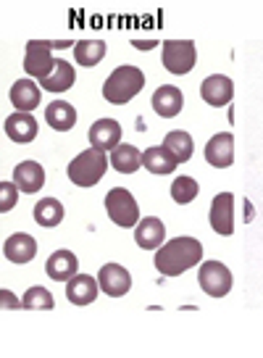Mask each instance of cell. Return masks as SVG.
I'll list each match as a JSON object with an SVG mask.
<instances>
[{
    "instance_id": "2e32d148",
    "label": "cell",
    "mask_w": 263,
    "mask_h": 358,
    "mask_svg": "<svg viewBox=\"0 0 263 358\" xmlns=\"http://www.w3.org/2000/svg\"><path fill=\"white\" fill-rule=\"evenodd\" d=\"M3 253L11 264H29L37 256V240L32 235L16 232V235H11L3 243Z\"/></svg>"
},
{
    "instance_id": "4dcf8cb0",
    "label": "cell",
    "mask_w": 263,
    "mask_h": 358,
    "mask_svg": "<svg viewBox=\"0 0 263 358\" xmlns=\"http://www.w3.org/2000/svg\"><path fill=\"white\" fill-rule=\"evenodd\" d=\"M0 298H3V308H24V303L16 301V298H13V295L8 290L0 292Z\"/></svg>"
},
{
    "instance_id": "4fadbf2b",
    "label": "cell",
    "mask_w": 263,
    "mask_h": 358,
    "mask_svg": "<svg viewBox=\"0 0 263 358\" xmlns=\"http://www.w3.org/2000/svg\"><path fill=\"white\" fill-rule=\"evenodd\" d=\"M90 143L98 150H116L121 145V124L113 119H100L90 127Z\"/></svg>"
},
{
    "instance_id": "d4e9b609",
    "label": "cell",
    "mask_w": 263,
    "mask_h": 358,
    "mask_svg": "<svg viewBox=\"0 0 263 358\" xmlns=\"http://www.w3.org/2000/svg\"><path fill=\"white\" fill-rule=\"evenodd\" d=\"M164 148L171 153V156L179 161V164H187L192 153H195V143H192V137L182 129H174V132H169L164 137Z\"/></svg>"
},
{
    "instance_id": "30bf717a",
    "label": "cell",
    "mask_w": 263,
    "mask_h": 358,
    "mask_svg": "<svg viewBox=\"0 0 263 358\" xmlns=\"http://www.w3.org/2000/svg\"><path fill=\"white\" fill-rule=\"evenodd\" d=\"M98 282H100V290L106 292V295L121 298V295L129 292L132 274L124 266H119V264H106V266H100V271H98Z\"/></svg>"
},
{
    "instance_id": "7402d4cb",
    "label": "cell",
    "mask_w": 263,
    "mask_h": 358,
    "mask_svg": "<svg viewBox=\"0 0 263 358\" xmlns=\"http://www.w3.org/2000/svg\"><path fill=\"white\" fill-rule=\"evenodd\" d=\"M45 122L50 124L55 132H69L77 124V108L66 101H53L45 108Z\"/></svg>"
},
{
    "instance_id": "52a82bcc",
    "label": "cell",
    "mask_w": 263,
    "mask_h": 358,
    "mask_svg": "<svg viewBox=\"0 0 263 358\" xmlns=\"http://www.w3.org/2000/svg\"><path fill=\"white\" fill-rule=\"evenodd\" d=\"M197 282H200V287H203L206 295H211V298H224L232 290V271L221 261H206V264H200Z\"/></svg>"
},
{
    "instance_id": "7a4b0ae2",
    "label": "cell",
    "mask_w": 263,
    "mask_h": 358,
    "mask_svg": "<svg viewBox=\"0 0 263 358\" xmlns=\"http://www.w3.org/2000/svg\"><path fill=\"white\" fill-rule=\"evenodd\" d=\"M145 87V74L137 66H119L108 74L103 82V98L113 106H124L129 103L140 90Z\"/></svg>"
},
{
    "instance_id": "7c38bea8",
    "label": "cell",
    "mask_w": 263,
    "mask_h": 358,
    "mask_svg": "<svg viewBox=\"0 0 263 358\" xmlns=\"http://www.w3.org/2000/svg\"><path fill=\"white\" fill-rule=\"evenodd\" d=\"M150 103H153V111L158 113V116L174 119V116H179L182 106H185V95H182V90L174 87V85H164V87H158L153 92Z\"/></svg>"
},
{
    "instance_id": "8992f818",
    "label": "cell",
    "mask_w": 263,
    "mask_h": 358,
    "mask_svg": "<svg viewBox=\"0 0 263 358\" xmlns=\"http://www.w3.org/2000/svg\"><path fill=\"white\" fill-rule=\"evenodd\" d=\"M161 61H164V66L169 74H176V77L190 74L197 61L195 43H192V40H166Z\"/></svg>"
},
{
    "instance_id": "277c9868",
    "label": "cell",
    "mask_w": 263,
    "mask_h": 358,
    "mask_svg": "<svg viewBox=\"0 0 263 358\" xmlns=\"http://www.w3.org/2000/svg\"><path fill=\"white\" fill-rule=\"evenodd\" d=\"M53 48L64 50V48H71V43L69 40H53V43L50 40H29L27 43V56H24V71L37 79L48 77L55 66L53 56H50Z\"/></svg>"
},
{
    "instance_id": "9c48e42d",
    "label": "cell",
    "mask_w": 263,
    "mask_h": 358,
    "mask_svg": "<svg viewBox=\"0 0 263 358\" xmlns=\"http://www.w3.org/2000/svg\"><path fill=\"white\" fill-rule=\"evenodd\" d=\"M232 95H234V82L224 74H213V77H206L203 85H200V98L213 106V108H221V106H229Z\"/></svg>"
},
{
    "instance_id": "9a60e30c",
    "label": "cell",
    "mask_w": 263,
    "mask_h": 358,
    "mask_svg": "<svg viewBox=\"0 0 263 358\" xmlns=\"http://www.w3.org/2000/svg\"><path fill=\"white\" fill-rule=\"evenodd\" d=\"M98 290H100V282L95 277L77 274V277H71L69 285H66V298L74 303V306H90V303H95V298H98Z\"/></svg>"
},
{
    "instance_id": "3957f363",
    "label": "cell",
    "mask_w": 263,
    "mask_h": 358,
    "mask_svg": "<svg viewBox=\"0 0 263 358\" xmlns=\"http://www.w3.org/2000/svg\"><path fill=\"white\" fill-rule=\"evenodd\" d=\"M111 158L98 150V148H90L85 153H79L71 164H69V179L77 185V187H95L103 174H106V169H108Z\"/></svg>"
},
{
    "instance_id": "1f68e13d",
    "label": "cell",
    "mask_w": 263,
    "mask_h": 358,
    "mask_svg": "<svg viewBox=\"0 0 263 358\" xmlns=\"http://www.w3.org/2000/svg\"><path fill=\"white\" fill-rule=\"evenodd\" d=\"M132 45H134L137 50H153L158 43H155V40H132Z\"/></svg>"
},
{
    "instance_id": "603a6c76",
    "label": "cell",
    "mask_w": 263,
    "mask_h": 358,
    "mask_svg": "<svg viewBox=\"0 0 263 358\" xmlns=\"http://www.w3.org/2000/svg\"><path fill=\"white\" fill-rule=\"evenodd\" d=\"M143 166L148 169L150 174H171V171L179 166V161H176L164 145H153L143 153Z\"/></svg>"
},
{
    "instance_id": "d6986e66",
    "label": "cell",
    "mask_w": 263,
    "mask_h": 358,
    "mask_svg": "<svg viewBox=\"0 0 263 358\" xmlns=\"http://www.w3.org/2000/svg\"><path fill=\"white\" fill-rule=\"evenodd\" d=\"M13 182L22 192H37L43 190L45 185V169L37 161H22L19 166L13 169Z\"/></svg>"
},
{
    "instance_id": "5bb4252c",
    "label": "cell",
    "mask_w": 263,
    "mask_h": 358,
    "mask_svg": "<svg viewBox=\"0 0 263 358\" xmlns=\"http://www.w3.org/2000/svg\"><path fill=\"white\" fill-rule=\"evenodd\" d=\"M45 271H48V277L55 282H69L71 277H77L79 271V258L71 253V250H55L53 256L48 258V264H45Z\"/></svg>"
},
{
    "instance_id": "5b68a950",
    "label": "cell",
    "mask_w": 263,
    "mask_h": 358,
    "mask_svg": "<svg viewBox=\"0 0 263 358\" xmlns=\"http://www.w3.org/2000/svg\"><path fill=\"white\" fill-rule=\"evenodd\" d=\"M106 211H108L111 222L119 224V227H137L140 222V206L134 201V195L124 187H113L106 195Z\"/></svg>"
},
{
    "instance_id": "6da1fadb",
    "label": "cell",
    "mask_w": 263,
    "mask_h": 358,
    "mask_svg": "<svg viewBox=\"0 0 263 358\" xmlns=\"http://www.w3.org/2000/svg\"><path fill=\"white\" fill-rule=\"evenodd\" d=\"M203 258V243L195 237H174L155 250V268L164 274V277H179L185 274L187 268H192L200 264Z\"/></svg>"
},
{
    "instance_id": "ba28073f",
    "label": "cell",
    "mask_w": 263,
    "mask_h": 358,
    "mask_svg": "<svg viewBox=\"0 0 263 358\" xmlns=\"http://www.w3.org/2000/svg\"><path fill=\"white\" fill-rule=\"evenodd\" d=\"M208 222L216 235L229 237L234 232V195L232 192H219L211 203Z\"/></svg>"
},
{
    "instance_id": "4316f807",
    "label": "cell",
    "mask_w": 263,
    "mask_h": 358,
    "mask_svg": "<svg viewBox=\"0 0 263 358\" xmlns=\"http://www.w3.org/2000/svg\"><path fill=\"white\" fill-rule=\"evenodd\" d=\"M74 58L79 66H98L106 58V43L103 40H82L74 45Z\"/></svg>"
},
{
    "instance_id": "484cf974",
    "label": "cell",
    "mask_w": 263,
    "mask_h": 358,
    "mask_svg": "<svg viewBox=\"0 0 263 358\" xmlns=\"http://www.w3.org/2000/svg\"><path fill=\"white\" fill-rule=\"evenodd\" d=\"M34 222L45 227V229L58 227V224L64 222V206H61V201H55V198L37 201V206H34Z\"/></svg>"
},
{
    "instance_id": "44dd1931",
    "label": "cell",
    "mask_w": 263,
    "mask_h": 358,
    "mask_svg": "<svg viewBox=\"0 0 263 358\" xmlns=\"http://www.w3.org/2000/svg\"><path fill=\"white\" fill-rule=\"evenodd\" d=\"M6 134L11 137L13 143H32L37 137V119L29 113H11L6 119Z\"/></svg>"
},
{
    "instance_id": "e0dca14e",
    "label": "cell",
    "mask_w": 263,
    "mask_h": 358,
    "mask_svg": "<svg viewBox=\"0 0 263 358\" xmlns=\"http://www.w3.org/2000/svg\"><path fill=\"white\" fill-rule=\"evenodd\" d=\"M164 240H166V227L155 216L143 219V222L137 224V229H134V243L143 248V250H158V248L164 245Z\"/></svg>"
},
{
    "instance_id": "f546056e",
    "label": "cell",
    "mask_w": 263,
    "mask_h": 358,
    "mask_svg": "<svg viewBox=\"0 0 263 358\" xmlns=\"http://www.w3.org/2000/svg\"><path fill=\"white\" fill-rule=\"evenodd\" d=\"M19 203V187L16 182H0V211L8 213Z\"/></svg>"
},
{
    "instance_id": "83f0119b",
    "label": "cell",
    "mask_w": 263,
    "mask_h": 358,
    "mask_svg": "<svg viewBox=\"0 0 263 358\" xmlns=\"http://www.w3.org/2000/svg\"><path fill=\"white\" fill-rule=\"evenodd\" d=\"M197 192H200V187H197V182L192 177H179L171 182V198H174V203H179V206L192 203L197 198Z\"/></svg>"
},
{
    "instance_id": "ac0fdd59",
    "label": "cell",
    "mask_w": 263,
    "mask_h": 358,
    "mask_svg": "<svg viewBox=\"0 0 263 358\" xmlns=\"http://www.w3.org/2000/svg\"><path fill=\"white\" fill-rule=\"evenodd\" d=\"M8 98H11L16 113H27V111H34V108L40 106V98H43V95H40V87L34 85L32 79H19V82L11 85Z\"/></svg>"
},
{
    "instance_id": "cb8c5ba5",
    "label": "cell",
    "mask_w": 263,
    "mask_h": 358,
    "mask_svg": "<svg viewBox=\"0 0 263 358\" xmlns=\"http://www.w3.org/2000/svg\"><path fill=\"white\" fill-rule=\"evenodd\" d=\"M111 166L121 171V174H134L137 169L143 166V153L137 150L134 145H127V143H121L116 150H111Z\"/></svg>"
},
{
    "instance_id": "8fae6325",
    "label": "cell",
    "mask_w": 263,
    "mask_h": 358,
    "mask_svg": "<svg viewBox=\"0 0 263 358\" xmlns=\"http://www.w3.org/2000/svg\"><path fill=\"white\" fill-rule=\"evenodd\" d=\"M206 161L216 169H229L234 164V137L229 132L213 134L206 145Z\"/></svg>"
},
{
    "instance_id": "ffe728a7",
    "label": "cell",
    "mask_w": 263,
    "mask_h": 358,
    "mask_svg": "<svg viewBox=\"0 0 263 358\" xmlns=\"http://www.w3.org/2000/svg\"><path fill=\"white\" fill-rule=\"evenodd\" d=\"M74 82H77V71H74V66H71L69 61H64V58H55L53 71L45 79H40L43 90H48V92H66Z\"/></svg>"
},
{
    "instance_id": "f1b7e54d",
    "label": "cell",
    "mask_w": 263,
    "mask_h": 358,
    "mask_svg": "<svg viewBox=\"0 0 263 358\" xmlns=\"http://www.w3.org/2000/svg\"><path fill=\"white\" fill-rule=\"evenodd\" d=\"M24 308H29V311H50L55 306V298L50 292L45 290V287H29L27 295H24Z\"/></svg>"
}]
</instances>
